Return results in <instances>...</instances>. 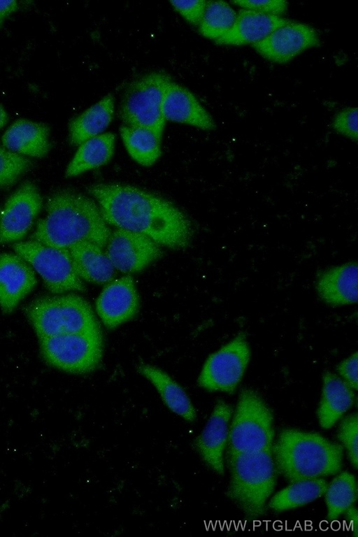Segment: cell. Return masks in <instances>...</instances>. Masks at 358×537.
Instances as JSON below:
<instances>
[{
	"label": "cell",
	"mask_w": 358,
	"mask_h": 537,
	"mask_svg": "<svg viewBox=\"0 0 358 537\" xmlns=\"http://www.w3.org/2000/svg\"><path fill=\"white\" fill-rule=\"evenodd\" d=\"M108 224L144 234L173 250L189 247L194 229L171 201L133 185L97 183L87 187Z\"/></svg>",
	"instance_id": "6da1fadb"
},
{
	"label": "cell",
	"mask_w": 358,
	"mask_h": 537,
	"mask_svg": "<svg viewBox=\"0 0 358 537\" xmlns=\"http://www.w3.org/2000/svg\"><path fill=\"white\" fill-rule=\"evenodd\" d=\"M46 213L31 240L67 250L87 241L105 248L112 231L90 197L71 189L57 190L48 199Z\"/></svg>",
	"instance_id": "7a4b0ae2"
},
{
	"label": "cell",
	"mask_w": 358,
	"mask_h": 537,
	"mask_svg": "<svg viewBox=\"0 0 358 537\" xmlns=\"http://www.w3.org/2000/svg\"><path fill=\"white\" fill-rule=\"evenodd\" d=\"M343 450L318 433L289 428L273 443L272 455L278 473L292 483L338 473Z\"/></svg>",
	"instance_id": "3957f363"
},
{
	"label": "cell",
	"mask_w": 358,
	"mask_h": 537,
	"mask_svg": "<svg viewBox=\"0 0 358 537\" xmlns=\"http://www.w3.org/2000/svg\"><path fill=\"white\" fill-rule=\"evenodd\" d=\"M230 473L227 496L249 518L266 513L278 478L272 448L227 458Z\"/></svg>",
	"instance_id": "277c9868"
},
{
	"label": "cell",
	"mask_w": 358,
	"mask_h": 537,
	"mask_svg": "<svg viewBox=\"0 0 358 537\" xmlns=\"http://www.w3.org/2000/svg\"><path fill=\"white\" fill-rule=\"evenodd\" d=\"M24 313L38 339L101 329L89 302L73 293L37 298Z\"/></svg>",
	"instance_id": "5b68a950"
},
{
	"label": "cell",
	"mask_w": 358,
	"mask_h": 537,
	"mask_svg": "<svg viewBox=\"0 0 358 537\" xmlns=\"http://www.w3.org/2000/svg\"><path fill=\"white\" fill-rule=\"evenodd\" d=\"M231 420L227 458L272 448L273 413L258 392L249 388L243 389Z\"/></svg>",
	"instance_id": "8992f818"
},
{
	"label": "cell",
	"mask_w": 358,
	"mask_h": 537,
	"mask_svg": "<svg viewBox=\"0 0 358 537\" xmlns=\"http://www.w3.org/2000/svg\"><path fill=\"white\" fill-rule=\"evenodd\" d=\"M171 77L163 71H150L132 80L126 87L119 108L123 124L150 129L161 141L166 120L162 103Z\"/></svg>",
	"instance_id": "52a82bcc"
},
{
	"label": "cell",
	"mask_w": 358,
	"mask_h": 537,
	"mask_svg": "<svg viewBox=\"0 0 358 537\" xmlns=\"http://www.w3.org/2000/svg\"><path fill=\"white\" fill-rule=\"evenodd\" d=\"M41 355L49 365L72 374L95 371L102 360L101 329L59 334L38 339Z\"/></svg>",
	"instance_id": "ba28073f"
},
{
	"label": "cell",
	"mask_w": 358,
	"mask_h": 537,
	"mask_svg": "<svg viewBox=\"0 0 358 537\" xmlns=\"http://www.w3.org/2000/svg\"><path fill=\"white\" fill-rule=\"evenodd\" d=\"M12 248L40 275L50 293L58 294L86 290L85 284L74 270L67 249L31 239L15 242Z\"/></svg>",
	"instance_id": "9c48e42d"
},
{
	"label": "cell",
	"mask_w": 358,
	"mask_h": 537,
	"mask_svg": "<svg viewBox=\"0 0 358 537\" xmlns=\"http://www.w3.org/2000/svg\"><path fill=\"white\" fill-rule=\"evenodd\" d=\"M250 359L246 336L240 333L210 355L197 378L198 385L210 392L232 394L241 380Z\"/></svg>",
	"instance_id": "30bf717a"
},
{
	"label": "cell",
	"mask_w": 358,
	"mask_h": 537,
	"mask_svg": "<svg viewBox=\"0 0 358 537\" xmlns=\"http://www.w3.org/2000/svg\"><path fill=\"white\" fill-rule=\"evenodd\" d=\"M105 248L114 268L124 273L139 272L163 255L148 236L120 228L111 232Z\"/></svg>",
	"instance_id": "8fae6325"
},
{
	"label": "cell",
	"mask_w": 358,
	"mask_h": 537,
	"mask_svg": "<svg viewBox=\"0 0 358 537\" xmlns=\"http://www.w3.org/2000/svg\"><path fill=\"white\" fill-rule=\"evenodd\" d=\"M43 198L38 187L27 180L8 197L0 213V244L20 241L39 214Z\"/></svg>",
	"instance_id": "7c38bea8"
},
{
	"label": "cell",
	"mask_w": 358,
	"mask_h": 537,
	"mask_svg": "<svg viewBox=\"0 0 358 537\" xmlns=\"http://www.w3.org/2000/svg\"><path fill=\"white\" fill-rule=\"evenodd\" d=\"M320 43L318 33L313 27L289 21L252 45L267 60L284 64L307 49L320 46Z\"/></svg>",
	"instance_id": "4fadbf2b"
},
{
	"label": "cell",
	"mask_w": 358,
	"mask_h": 537,
	"mask_svg": "<svg viewBox=\"0 0 358 537\" xmlns=\"http://www.w3.org/2000/svg\"><path fill=\"white\" fill-rule=\"evenodd\" d=\"M233 411L229 404L218 400L203 429L193 441V448L203 463L221 475L224 473V451Z\"/></svg>",
	"instance_id": "5bb4252c"
},
{
	"label": "cell",
	"mask_w": 358,
	"mask_h": 537,
	"mask_svg": "<svg viewBox=\"0 0 358 537\" xmlns=\"http://www.w3.org/2000/svg\"><path fill=\"white\" fill-rule=\"evenodd\" d=\"M139 307L136 285L129 275L109 282L96 301V313L109 329L133 319Z\"/></svg>",
	"instance_id": "9a60e30c"
},
{
	"label": "cell",
	"mask_w": 358,
	"mask_h": 537,
	"mask_svg": "<svg viewBox=\"0 0 358 537\" xmlns=\"http://www.w3.org/2000/svg\"><path fill=\"white\" fill-rule=\"evenodd\" d=\"M36 284L34 268L22 257L15 252L0 254V308L4 314L12 313Z\"/></svg>",
	"instance_id": "2e32d148"
},
{
	"label": "cell",
	"mask_w": 358,
	"mask_h": 537,
	"mask_svg": "<svg viewBox=\"0 0 358 537\" xmlns=\"http://www.w3.org/2000/svg\"><path fill=\"white\" fill-rule=\"evenodd\" d=\"M315 289L320 298L331 306L353 304L358 299V266L349 262L318 272Z\"/></svg>",
	"instance_id": "e0dca14e"
},
{
	"label": "cell",
	"mask_w": 358,
	"mask_h": 537,
	"mask_svg": "<svg viewBox=\"0 0 358 537\" xmlns=\"http://www.w3.org/2000/svg\"><path fill=\"white\" fill-rule=\"evenodd\" d=\"M162 113L166 120L210 131L216 127L212 116L187 88L173 80L166 86Z\"/></svg>",
	"instance_id": "ac0fdd59"
},
{
	"label": "cell",
	"mask_w": 358,
	"mask_h": 537,
	"mask_svg": "<svg viewBox=\"0 0 358 537\" xmlns=\"http://www.w3.org/2000/svg\"><path fill=\"white\" fill-rule=\"evenodd\" d=\"M289 22L280 16L241 8L236 13L232 27L215 43L226 45H253Z\"/></svg>",
	"instance_id": "d6986e66"
},
{
	"label": "cell",
	"mask_w": 358,
	"mask_h": 537,
	"mask_svg": "<svg viewBox=\"0 0 358 537\" xmlns=\"http://www.w3.org/2000/svg\"><path fill=\"white\" fill-rule=\"evenodd\" d=\"M1 141L6 149L25 157L43 158L51 148L49 127L27 119L14 122L4 132Z\"/></svg>",
	"instance_id": "ffe728a7"
},
{
	"label": "cell",
	"mask_w": 358,
	"mask_h": 537,
	"mask_svg": "<svg viewBox=\"0 0 358 537\" xmlns=\"http://www.w3.org/2000/svg\"><path fill=\"white\" fill-rule=\"evenodd\" d=\"M137 371L153 385L170 411L187 422H192L196 419V410L189 396L168 373L143 362L137 366Z\"/></svg>",
	"instance_id": "44dd1931"
},
{
	"label": "cell",
	"mask_w": 358,
	"mask_h": 537,
	"mask_svg": "<svg viewBox=\"0 0 358 537\" xmlns=\"http://www.w3.org/2000/svg\"><path fill=\"white\" fill-rule=\"evenodd\" d=\"M103 249L87 241L68 249L74 270L83 281L104 284L114 278L115 268Z\"/></svg>",
	"instance_id": "7402d4cb"
},
{
	"label": "cell",
	"mask_w": 358,
	"mask_h": 537,
	"mask_svg": "<svg viewBox=\"0 0 358 537\" xmlns=\"http://www.w3.org/2000/svg\"><path fill=\"white\" fill-rule=\"evenodd\" d=\"M355 401L354 389L337 375L324 371L322 395L317 410L321 427L325 429L332 427Z\"/></svg>",
	"instance_id": "603a6c76"
},
{
	"label": "cell",
	"mask_w": 358,
	"mask_h": 537,
	"mask_svg": "<svg viewBox=\"0 0 358 537\" xmlns=\"http://www.w3.org/2000/svg\"><path fill=\"white\" fill-rule=\"evenodd\" d=\"M113 115L114 96L108 94L71 120L69 124L70 144L79 146L101 134L112 122Z\"/></svg>",
	"instance_id": "cb8c5ba5"
},
{
	"label": "cell",
	"mask_w": 358,
	"mask_h": 537,
	"mask_svg": "<svg viewBox=\"0 0 358 537\" xmlns=\"http://www.w3.org/2000/svg\"><path fill=\"white\" fill-rule=\"evenodd\" d=\"M115 143V134L108 132L80 144L66 167L65 177H75L108 164L114 154Z\"/></svg>",
	"instance_id": "d4e9b609"
},
{
	"label": "cell",
	"mask_w": 358,
	"mask_h": 537,
	"mask_svg": "<svg viewBox=\"0 0 358 537\" xmlns=\"http://www.w3.org/2000/svg\"><path fill=\"white\" fill-rule=\"evenodd\" d=\"M328 482L323 478L300 480L277 492L268 503V507L282 512L306 505L324 495Z\"/></svg>",
	"instance_id": "484cf974"
},
{
	"label": "cell",
	"mask_w": 358,
	"mask_h": 537,
	"mask_svg": "<svg viewBox=\"0 0 358 537\" xmlns=\"http://www.w3.org/2000/svg\"><path fill=\"white\" fill-rule=\"evenodd\" d=\"M120 133L129 155L141 166H150L161 156V141L150 129L122 124Z\"/></svg>",
	"instance_id": "4316f807"
},
{
	"label": "cell",
	"mask_w": 358,
	"mask_h": 537,
	"mask_svg": "<svg viewBox=\"0 0 358 537\" xmlns=\"http://www.w3.org/2000/svg\"><path fill=\"white\" fill-rule=\"evenodd\" d=\"M327 507V519L336 520L357 501V482L355 476L348 471H341L327 485L324 492Z\"/></svg>",
	"instance_id": "83f0119b"
},
{
	"label": "cell",
	"mask_w": 358,
	"mask_h": 537,
	"mask_svg": "<svg viewBox=\"0 0 358 537\" xmlns=\"http://www.w3.org/2000/svg\"><path fill=\"white\" fill-rule=\"evenodd\" d=\"M236 13L223 1H207L203 17L198 26L199 33L215 41L232 27Z\"/></svg>",
	"instance_id": "f1b7e54d"
},
{
	"label": "cell",
	"mask_w": 358,
	"mask_h": 537,
	"mask_svg": "<svg viewBox=\"0 0 358 537\" xmlns=\"http://www.w3.org/2000/svg\"><path fill=\"white\" fill-rule=\"evenodd\" d=\"M32 167L27 157L0 145V189L15 184Z\"/></svg>",
	"instance_id": "f546056e"
},
{
	"label": "cell",
	"mask_w": 358,
	"mask_h": 537,
	"mask_svg": "<svg viewBox=\"0 0 358 537\" xmlns=\"http://www.w3.org/2000/svg\"><path fill=\"white\" fill-rule=\"evenodd\" d=\"M337 438L345 449L348 457L355 469L358 466V415L349 414L340 422Z\"/></svg>",
	"instance_id": "4dcf8cb0"
},
{
	"label": "cell",
	"mask_w": 358,
	"mask_h": 537,
	"mask_svg": "<svg viewBox=\"0 0 358 537\" xmlns=\"http://www.w3.org/2000/svg\"><path fill=\"white\" fill-rule=\"evenodd\" d=\"M358 110L348 107L338 112L332 121V128L338 134L357 142L358 140Z\"/></svg>",
	"instance_id": "1f68e13d"
},
{
	"label": "cell",
	"mask_w": 358,
	"mask_h": 537,
	"mask_svg": "<svg viewBox=\"0 0 358 537\" xmlns=\"http://www.w3.org/2000/svg\"><path fill=\"white\" fill-rule=\"evenodd\" d=\"M170 3L189 24L199 26L206 7V1H170Z\"/></svg>",
	"instance_id": "d6a6232c"
},
{
	"label": "cell",
	"mask_w": 358,
	"mask_h": 537,
	"mask_svg": "<svg viewBox=\"0 0 358 537\" xmlns=\"http://www.w3.org/2000/svg\"><path fill=\"white\" fill-rule=\"evenodd\" d=\"M234 4L248 10H252L264 14L280 16L288 7V3L282 0L268 1H234Z\"/></svg>",
	"instance_id": "836d02e7"
},
{
	"label": "cell",
	"mask_w": 358,
	"mask_h": 537,
	"mask_svg": "<svg viewBox=\"0 0 358 537\" xmlns=\"http://www.w3.org/2000/svg\"><path fill=\"white\" fill-rule=\"evenodd\" d=\"M357 368L358 355L357 352L343 360L336 367L341 378L355 391L357 390L358 386Z\"/></svg>",
	"instance_id": "e575fe53"
},
{
	"label": "cell",
	"mask_w": 358,
	"mask_h": 537,
	"mask_svg": "<svg viewBox=\"0 0 358 537\" xmlns=\"http://www.w3.org/2000/svg\"><path fill=\"white\" fill-rule=\"evenodd\" d=\"M343 514H344L348 527L352 531L354 536L357 537L358 513L357 508L352 505L347 508Z\"/></svg>",
	"instance_id": "d590c367"
},
{
	"label": "cell",
	"mask_w": 358,
	"mask_h": 537,
	"mask_svg": "<svg viewBox=\"0 0 358 537\" xmlns=\"http://www.w3.org/2000/svg\"><path fill=\"white\" fill-rule=\"evenodd\" d=\"M18 3L15 0H0V27L5 20L18 8Z\"/></svg>",
	"instance_id": "8d00e7d4"
},
{
	"label": "cell",
	"mask_w": 358,
	"mask_h": 537,
	"mask_svg": "<svg viewBox=\"0 0 358 537\" xmlns=\"http://www.w3.org/2000/svg\"><path fill=\"white\" fill-rule=\"evenodd\" d=\"M8 121V115L4 108L0 105V129L2 128Z\"/></svg>",
	"instance_id": "74e56055"
}]
</instances>
